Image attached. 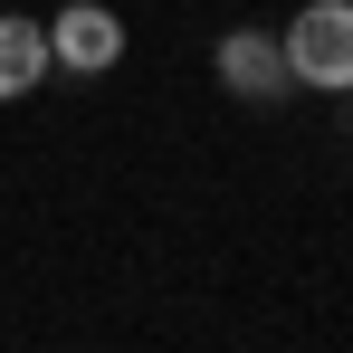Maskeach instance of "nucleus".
I'll return each mask as SVG.
<instances>
[{"label":"nucleus","instance_id":"7ed1b4c3","mask_svg":"<svg viewBox=\"0 0 353 353\" xmlns=\"http://www.w3.org/2000/svg\"><path fill=\"white\" fill-rule=\"evenodd\" d=\"M124 10H105V0H58L48 10V67H67V77H105V67H124Z\"/></svg>","mask_w":353,"mask_h":353},{"label":"nucleus","instance_id":"f03ea898","mask_svg":"<svg viewBox=\"0 0 353 353\" xmlns=\"http://www.w3.org/2000/svg\"><path fill=\"white\" fill-rule=\"evenodd\" d=\"M210 77L230 86L239 105H287V96H296V67H287V48H277V29H258V19L220 29V48H210Z\"/></svg>","mask_w":353,"mask_h":353},{"label":"nucleus","instance_id":"f257e3e1","mask_svg":"<svg viewBox=\"0 0 353 353\" xmlns=\"http://www.w3.org/2000/svg\"><path fill=\"white\" fill-rule=\"evenodd\" d=\"M296 86L315 96H353V0H296V19L277 29Z\"/></svg>","mask_w":353,"mask_h":353},{"label":"nucleus","instance_id":"20e7f679","mask_svg":"<svg viewBox=\"0 0 353 353\" xmlns=\"http://www.w3.org/2000/svg\"><path fill=\"white\" fill-rule=\"evenodd\" d=\"M39 86H48V19H29V10H0V105L39 96Z\"/></svg>","mask_w":353,"mask_h":353}]
</instances>
